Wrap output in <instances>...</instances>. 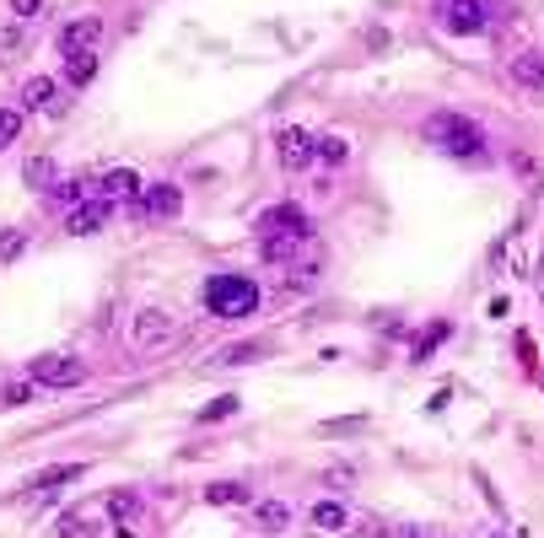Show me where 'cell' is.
Here are the masks:
<instances>
[{
  "mask_svg": "<svg viewBox=\"0 0 544 538\" xmlns=\"http://www.w3.org/2000/svg\"><path fill=\"white\" fill-rule=\"evenodd\" d=\"M206 307L211 318H253L259 312V286L248 275H211L206 281Z\"/></svg>",
  "mask_w": 544,
  "mask_h": 538,
  "instance_id": "1",
  "label": "cell"
},
{
  "mask_svg": "<svg viewBox=\"0 0 544 538\" xmlns=\"http://www.w3.org/2000/svg\"><path fill=\"white\" fill-rule=\"evenodd\" d=\"M426 141H437L447 157H480L486 151V134L474 119H458V113H437L426 119Z\"/></svg>",
  "mask_w": 544,
  "mask_h": 538,
  "instance_id": "2",
  "label": "cell"
},
{
  "mask_svg": "<svg viewBox=\"0 0 544 538\" xmlns=\"http://www.w3.org/2000/svg\"><path fill=\"white\" fill-rule=\"evenodd\" d=\"M437 12H442L447 33L474 38V33H486V22H491V0H437Z\"/></svg>",
  "mask_w": 544,
  "mask_h": 538,
  "instance_id": "3",
  "label": "cell"
},
{
  "mask_svg": "<svg viewBox=\"0 0 544 538\" xmlns=\"http://www.w3.org/2000/svg\"><path fill=\"white\" fill-rule=\"evenodd\" d=\"M259 237H291V242H307L313 237V221L302 205H276L259 216Z\"/></svg>",
  "mask_w": 544,
  "mask_h": 538,
  "instance_id": "4",
  "label": "cell"
},
{
  "mask_svg": "<svg viewBox=\"0 0 544 538\" xmlns=\"http://www.w3.org/2000/svg\"><path fill=\"white\" fill-rule=\"evenodd\" d=\"M82 377H87V366L76 356H38L33 361V382L38 388H76Z\"/></svg>",
  "mask_w": 544,
  "mask_h": 538,
  "instance_id": "5",
  "label": "cell"
},
{
  "mask_svg": "<svg viewBox=\"0 0 544 538\" xmlns=\"http://www.w3.org/2000/svg\"><path fill=\"white\" fill-rule=\"evenodd\" d=\"M173 334V323H167V312L162 307H141L135 312V323H129V345L135 350H152V345H162Z\"/></svg>",
  "mask_w": 544,
  "mask_h": 538,
  "instance_id": "6",
  "label": "cell"
},
{
  "mask_svg": "<svg viewBox=\"0 0 544 538\" xmlns=\"http://www.w3.org/2000/svg\"><path fill=\"white\" fill-rule=\"evenodd\" d=\"M97 38H103V17H76V22L59 27V54L65 59H71V54H92Z\"/></svg>",
  "mask_w": 544,
  "mask_h": 538,
  "instance_id": "7",
  "label": "cell"
},
{
  "mask_svg": "<svg viewBox=\"0 0 544 538\" xmlns=\"http://www.w3.org/2000/svg\"><path fill=\"white\" fill-rule=\"evenodd\" d=\"M141 194V178H135L129 167H113L97 178V199H108V205H129V199Z\"/></svg>",
  "mask_w": 544,
  "mask_h": 538,
  "instance_id": "8",
  "label": "cell"
},
{
  "mask_svg": "<svg viewBox=\"0 0 544 538\" xmlns=\"http://www.w3.org/2000/svg\"><path fill=\"white\" fill-rule=\"evenodd\" d=\"M276 157H281V167H307V162H313V134L281 129V134H276Z\"/></svg>",
  "mask_w": 544,
  "mask_h": 538,
  "instance_id": "9",
  "label": "cell"
},
{
  "mask_svg": "<svg viewBox=\"0 0 544 538\" xmlns=\"http://www.w3.org/2000/svg\"><path fill=\"white\" fill-rule=\"evenodd\" d=\"M113 216V205L108 199H92V205H76L71 216H65V232H76V237H92V232H103V221Z\"/></svg>",
  "mask_w": 544,
  "mask_h": 538,
  "instance_id": "10",
  "label": "cell"
},
{
  "mask_svg": "<svg viewBox=\"0 0 544 538\" xmlns=\"http://www.w3.org/2000/svg\"><path fill=\"white\" fill-rule=\"evenodd\" d=\"M178 211H183L178 183H157V188H146V216H152V221H173Z\"/></svg>",
  "mask_w": 544,
  "mask_h": 538,
  "instance_id": "11",
  "label": "cell"
},
{
  "mask_svg": "<svg viewBox=\"0 0 544 538\" xmlns=\"http://www.w3.org/2000/svg\"><path fill=\"white\" fill-rule=\"evenodd\" d=\"M512 81L528 92H544V54H517L512 59Z\"/></svg>",
  "mask_w": 544,
  "mask_h": 538,
  "instance_id": "12",
  "label": "cell"
},
{
  "mask_svg": "<svg viewBox=\"0 0 544 538\" xmlns=\"http://www.w3.org/2000/svg\"><path fill=\"white\" fill-rule=\"evenodd\" d=\"M82 474H87L82 463H54V468H43V474H33L27 485H33V490H59V485H71V480H82Z\"/></svg>",
  "mask_w": 544,
  "mask_h": 538,
  "instance_id": "13",
  "label": "cell"
},
{
  "mask_svg": "<svg viewBox=\"0 0 544 538\" xmlns=\"http://www.w3.org/2000/svg\"><path fill=\"white\" fill-rule=\"evenodd\" d=\"M206 501H211V506H248L253 490H248L243 480H216V485L206 490Z\"/></svg>",
  "mask_w": 544,
  "mask_h": 538,
  "instance_id": "14",
  "label": "cell"
},
{
  "mask_svg": "<svg viewBox=\"0 0 544 538\" xmlns=\"http://www.w3.org/2000/svg\"><path fill=\"white\" fill-rule=\"evenodd\" d=\"M313 527L318 533H339V527H346V506H339V501H318L313 506Z\"/></svg>",
  "mask_w": 544,
  "mask_h": 538,
  "instance_id": "15",
  "label": "cell"
},
{
  "mask_svg": "<svg viewBox=\"0 0 544 538\" xmlns=\"http://www.w3.org/2000/svg\"><path fill=\"white\" fill-rule=\"evenodd\" d=\"M259 527H269V533L291 527V506L286 501H259Z\"/></svg>",
  "mask_w": 544,
  "mask_h": 538,
  "instance_id": "16",
  "label": "cell"
},
{
  "mask_svg": "<svg viewBox=\"0 0 544 538\" xmlns=\"http://www.w3.org/2000/svg\"><path fill=\"white\" fill-rule=\"evenodd\" d=\"M54 92H59V87H54L49 76H33V81L22 87V103H27V108H54Z\"/></svg>",
  "mask_w": 544,
  "mask_h": 538,
  "instance_id": "17",
  "label": "cell"
},
{
  "mask_svg": "<svg viewBox=\"0 0 544 538\" xmlns=\"http://www.w3.org/2000/svg\"><path fill=\"white\" fill-rule=\"evenodd\" d=\"M22 183H27V188H54V162H49V157H33V162L22 167Z\"/></svg>",
  "mask_w": 544,
  "mask_h": 538,
  "instance_id": "18",
  "label": "cell"
},
{
  "mask_svg": "<svg viewBox=\"0 0 544 538\" xmlns=\"http://www.w3.org/2000/svg\"><path fill=\"white\" fill-rule=\"evenodd\" d=\"M237 404H243L237 393H221V398H211V404H206V410H199V420H206V426H216V420H227V415H237Z\"/></svg>",
  "mask_w": 544,
  "mask_h": 538,
  "instance_id": "19",
  "label": "cell"
},
{
  "mask_svg": "<svg viewBox=\"0 0 544 538\" xmlns=\"http://www.w3.org/2000/svg\"><path fill=\"white\" fill-rule=\"evenodd\" d=\"M82 194H87V183H76V178H65V183H59L54 194H49V199H54L59 211H76V205H82Z\"/></svg>",
  "mask_w": 544,
  "mask_h": 538,
  "instance_id": "20",
  "label": "cell"
},
{
  "mask_svg": "<svg viewBox=\"0 0 544 538\" xmlns=\"http://www.w3.org/2000/svg\"><path fill=\"white\" fill-rule=\"evenodd\" d=\"M313 157H323L329 167H339V162H346V141H339V134H323V141H313Z\"/></svg>",
  "mask_w": 544,
  "mask_h": 538,
  "instance_id": "21",
  "label": "cell"
},
{
  "mask_svg": "<svg viewBox=\"0 0 544 538\" xmlns=\"http://www.w3.org/2000/svg\"><path fill=\"white\" fill-rule=\"evenodd\" d=\"M22 248H27V232H22V227H6V232H0V264H12Z\"/></svg>",
  "mask_w": 544,
  "mask_h": 538,
  "instance_id": "22",
  "label": "cell"
},
{
  "mask_svg": "<svg viewBox=\"0 0 544 538\" xmlns=\"http://www.w3.org/2000/svg\"><path fill=\"white\" fill-rule=\"evenodd\" d=\"M59 533H65V538H92L97 527L87 522V511H65V517H59Z\"/></svg>",
  "mask_w": 544,
  "mask_h": 538,
  "instance_id": "23",
  "label": "cell"
},
{
  "mask_svg": "<svg viewBox=\"0 0 544 538\" xmlns=\"http://www.w3.org/2000/svg\"><path fill=\"white\" fill-rule=\"evenodd\" d=\"M65 65H71V81H76V87H87V81L97 76V59H92V54H71Z\"/></svg>",
  "mask_w": 544,
  "mask_h": 538,
  "instance_id": "24",
  "label": "cell"
},
{
  "mask_svg": "<svg viewBox=\"0 0 544 538\" xmlns=\"http://www.w3.org/2000/svg\"><path fill=\"white\" fill-rule=\"evenodd\" d=\"M17 134H22V113L17 108H0V151H6Z\"/></svg>",
  "mask_w": 544,
  "mask_h": 538,
  "instance_id": "25",
  "label": "cell"
},
{
  "mask_svg": "<svg viewBox=\"0 0 544 538\" xmlns=\"http://www.w3.org/2000/svg\"><path fill=\"white\" fill-rule=\"evenodd\" d=\"M442 340H447V323H431V328L421 334V340H416V361H426V356H431Z\"/></svg>",
  "mask_w": 544,
  "mask_h": 538,
  "instance_id": "26",
  "label": "cell"
},
{
  "mask_svg": "<svg viewBox=\"0 0 544 538\" xmlns=\"http://www.w3.org/2000/svg\"><path fill=\"white\" fill-rule=\"evenodd\" d=\"M221 366H243V361H259V345H227L221 356H216Z\"/></svg>",
  "mask_w": 544,
  "mask_h": 538,
  "instance_id": "27",
  "label": "cell"
},
{
  "mask_svg": "<svg viewBox=\"0 0 544 538\" xmlns=\"http://www.w3.org/2000/svg\"><path fill=\"white\" fill-rule=\"evenodd\" d=\"M108 517L113 522H129L135 517V496H108Z\"/></svg>",
  "mask_w": 544,
  "mask_h": 538,
  "instance_id": "28",
  "label": "cell"
},
{
  "mask_svg": "<svg viewBox=\"0 0 544 538\" xmlns=\"http://www.w3.org/2000/svg\"><path fill=\"white\" fill-rule=\"evenodd\" d=\"M33 393H38V382H33V377H27V382H12V388H6V404H27Z\"/></svg>",
  "mask_w": 544,
  "mask_h": 538,
  "instance_id": "29",
  "label": "cell"
},
{
  "mask_svg": "<svg viewBox=\"0 0 544 538\" xmlns=\"http://www.w3.org/2000/svg\"><path fill=\"white\" fill-rule=\"evenodd\" d=\"M38 12H43V0H12V17L17 22H33Z\"/></svg>",
  "mask_w": 544,
  "mask_h": 538,
  "instance_id": "30",
  "label": "cell"
},
{
  "mask_svg": "<svg viewBox=\"0 0 544 538\" xmlns=\"http://www.w3.org/2000/svg\"><path fill=\"white\" fill-rule=\"evenodd\" d=\"M367 420H334V426H323V436H346V431H361Z\"/></svg>",
  "mask_w": 544,
  "mask_h": 538,
  "instance_id": "31",
  "label": "cell"
},
{
  "mask_svg": "<svg viewBox=\"0 0 544 538\" xmlns=\"http://www.w3.org/2000/svg\"><path fill=\"white\" fill-rule=\"evenodd\" d=\"M388 538H421V527H393Z\"/></svg>",
  "mask_w": 544,
  "mask_h": 538,
  "instance_id": "32",
  "label": "cell"
},
{
  "mask_svg": "<svg viewBox=\"0 0 544 538\" xmlns=\"http://www.w3.org/2000/svg\"><path fill=\"white\" fill-rule=\"evenodd\" d=\"M491 538H501V533H491Z\"/></svg>",
  "mask_w": 544,
  "mask_h": 538,
  "instance_id": "33",
  "label": "cell"
}]
</instances>
